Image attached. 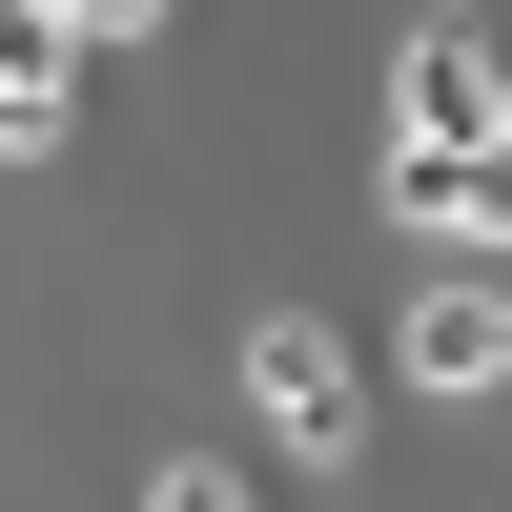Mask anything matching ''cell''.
Returning a JSON list of instances; mask_svg holds the SVG:
<instances>
[{"label":"cell","instance_id":"1","mask_svg":"<svg viewBox=\"0 0 512 512\" xmlns=\"http://www.w3.org/2000/svg\"><path fill=\"white\" fill-rule=\"evenodd\" d=\"M246 410H267L287 472H349V451H369V369H349V328L267 308V328H246Z\"/></svg>","mask_w":512,"mask_h":512},{"label":"cell","instance_id":"2","mask_svg":"<svg viewBox=\"0 0 512 512\" xmlns=\"http://www.w3.org/2000/svg\"><path fill=\"white\" fill-rule=\"evenodd\" d=\"M492 41L472 21H431V41H410V62H390V164H492Z\"/></svg>","mask_w":512,"mask_h":512},{"label":"cell","instance_id":"3","mask_svg":"<svg viewBox=\"0 0 512 512\" xmlns=\"http://www.w3.org/2000/svg\"><path fill=\"white\" fill-rule=\"evenodd\" d=\"M390 369H410V390H492V369H512V287H492V267H451V287H410V328H390Z\"/></svg>","mask_w":512,"mask_h":512},{"label":"cell","instance_id":"4","mask_svg":"<svg viewBox=\"0 0 512 512\" xmlns=\"http://www.w3.org/2000/svg\"><path fill=\"white\" fill-rule=\"evenodd\" d=\"M390 226L451 246V267H492V164H390Z\"/></svg>","mask_w":512,"mask_h":512},{"label":"cell","instance_id":"5","mask_svg":"<svg viewBox=\"0 0 512 512\" xmlns=\"http://www.w3.org/2000/svg\"><path fill=\"white\" fill-rule=\"evenodd\" d=\"M144 512H267V492H246L226 451H185V472H144Z\"/></svg>","mask_w":512,"mask_h":512},{"label":"cell","instance_id":"6","mask_svg":"<svg viewBox=\"0 0 512 512\" xmlns=\"http://www.w3.org/2000/svg\"><path fill=\"white\" fill-rule=\"evenodd\" d=\"M0 21H41V41H82V21H103V41H123V21H164V0H0Z\"/></svg>","mask_w":512,"mask_h":512},{"label":"cell","instance_id":"7","mask_svg":"<svg viewBox=\"0 0 512 512\" xmlns=\"http://www.w3.org/2000/svg\"><path fill=\"white\" fill-rule=\"evenodd\" d=\"M62 144V103H41V82H0V164H41Z\"/></svg>","mask_w":512,"mask_h":512}]
</instances>
